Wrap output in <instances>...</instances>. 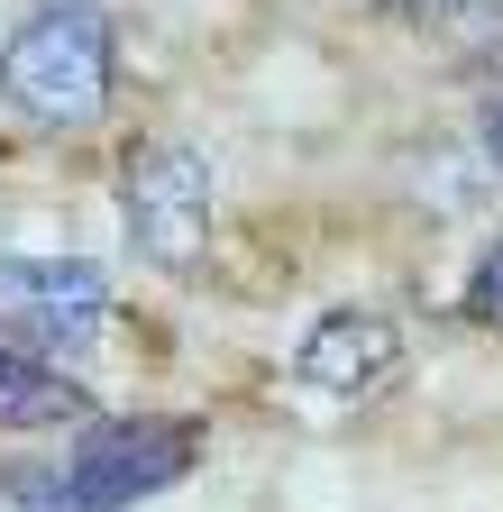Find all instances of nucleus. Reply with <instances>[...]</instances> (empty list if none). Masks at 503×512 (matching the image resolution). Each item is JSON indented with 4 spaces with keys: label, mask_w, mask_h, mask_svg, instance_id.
Returning a JSON list of instances; mask_svg holds the SVG:
<instances>
[{
    "label": "nucleus",
    "mask_w": 503,
    "mask_h": 512,
    "mask_svg": "<svg viewBox=\"0 0 503 512\" xmlns=\"http://www.w3.org/2000/svg\"><path fill=\"white\" fill-rule=\"evenodd\" d=\"M211 211H220L211 156L156 138V147H138L129 165H119V220H129V247L147 256L156 275H193V266H202Z\"/></svg>",
    "instance_id": "7ed1b4c3"
},
{
    "label": "nucleus",
    "mask_w": 503,
    "mask_h": 512,
    "mask_svg": "<svg viewBox=\"0 0 503 512\" xmlns=\"http://www.w3.org/2000/svg\"><path fill=\"white\" fill-rule=\"evenodd\" d=\"M202 458L193 421H92L55 467H0V494L19 512H129L165 485H183Z\"/></svg>",
    "instance_id": "f257e3e1"
},
{
    "label": "nucleus",
    "mask_w": 503,
    "mask_h": 512,
    "mask_svg": "<svg viewBox=\"0 0 503 512\" xmlns=\"http://www.w3.org/2000/svg\"><path fill=\"white\" fill-rule=\"evenodd\" d=\"M476 138H485V165L503 174V101H485V119H476Z\"/></svg>",
    "instance_id": "1a4fd4ad"
},
{
    "label": "nucleus",
    "mask_w": 503,
    "mask_h": 512,
    "mask_svg": "<svg viewBox=\"0 0 503 512\" xmlns=\"http://www.w3.org/2000/svg\"><path fill=\"white\" fill-rule=\"evenodd\" d=\"M110 320V284L92 256H0V330L37 348H92Z\"/></svg>",
    "instance_id": "20e7f679"
},
{
    "label": "nucleus",
    "mask_w": 503,
    "mask_h": 512,
    "mask_svg": "<svg viewBox=\"0 0 503 512\" xmlns=\"http://www.w3.org/2000/svg\"><path fill=\"white\" fill-rule=\"evenodd\" d=\"M467 320H485V330H503V238L485 247V266L467 275Z\"/></svg>",
    "instance_id": "0eeeda50"
},
{
    "label": "nucleus",
    "mask_w": 503,
    "mask_h": 512,
    "mask_svg": "<svg viewBox=\"0 0 503 512\" xmlns=\"http://www.w3.org/2000/svg\"><path fill=\"white\" fill-rule=\"evenodd\" d=\"M385 366H394V320L385 311H330L321 330L293 348V375L311 394H366Z\"/></svg>",
    "instance_id": "39448f33"
},
{
    "label": "nucleus",
    "mask_w": 503,
    "mask_h": 512,
    "mask_svg": "<svg viewBox=\"0 0 503 512\" xmlns=\"http://www.w3.org/2000/svg\"><path fill=\"white\" fill-rule=\"evenodd\" d=\"M83 384L37 366L28 348H0V430H55V421H83Z\"/></svg>",
    "instance_id": "423d86ee"
},
{
    "label": "nucleus",
    "mask_w": 503,
    "mask_h": 512,
    "mask_svg": "<svg viewBox=\"0 0 503 512\" xmlns=\"http://www.w3.org/2000/svg\"><path fill=\"white\" fill-rule=\"evenodd\" d=\"M385 10H394V19H421V28H430V19H458L467 0H385Z\"/></svg>",
    "instance_id": "6e6552de"
},
{
    "label": "nucleus",
    "mask_w": 503,
    "mask_h": 512,
    "mask_svg": "<svg viewBox=\"0 0 503 512\" xmlns=\"http://www.w3.org/2000/svg\"><path fill=\"white\" fill-rule=\"evenodd\" d=\"M119 83V28L101 0H37L0 46V101L28 128H92Z\"/></svg>",
    "instance_id": "f03ea898"
}]
</instances>
